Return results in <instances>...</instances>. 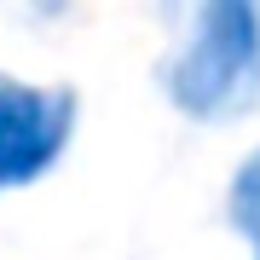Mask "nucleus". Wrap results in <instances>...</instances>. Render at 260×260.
<instances>
[{"label": "nucleus", "instance_id": "1", "mask_svg": "<svg viewBox=\"0 0 260 260\" xmlns=\"http://www.w3.org/2000/svg\"><path fill=\"white\" fill-rule=\"evenodd\" d=\"M168 99L191 121H237L260 104V6L208 0L162 70Z\"/></svg>", "mask_w": 260, "mask_h": 260}, {"label": "nucleus", "instance_id": "2", "mask_svg": "<svg viewBox=\"0 0 260 260\" xmlns=\"http://www.w3.org/2000/svg\"><path fill=\"white\" fill-rule=\"evenodd\" d=\"M75 133V93L0 75V191L35 185Z\"/></svg>", "mask_w": 260, "mask_h": 260}, {"label": "nucleus", "instance_id": "3", "mask_svg": "<svg viewBox=\"0 0 260 260\" xmlns=\"http://www.w3.org/2000/svg\"><path fill=\"white\" fill-rule=\"evenodd\" d=\"M225 214H232V225H237L249 243H260V150H249V156H243V168L232 174Z\"/></svg>", "mask_w": 260, "mask_h": 260}]
</instances>
